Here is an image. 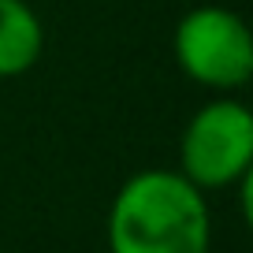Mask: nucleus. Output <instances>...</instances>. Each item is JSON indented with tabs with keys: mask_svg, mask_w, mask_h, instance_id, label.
I'll return each instance as SVG.
<instances>
[{
	"mask_svg": "<svg viewBox=\"0 0 253 253\" xmlns=\"http://www.w3.org/2000/svg\"><path fill=\"white\" fill-rule=\"evenodd\" d=\"M108 253H209V201L175 168L134 171L108 205Z\"/></svg>",
	"mask_w": 253,
	"mask_h": 253,
	"instance_id": "1",
	"label": "nucleus"
},
{
	"mask_svg": "<svg viewBox=\"0 0 253 253\" xmlns=\"http://www.w3.org/2000/svg\"><path fill=\"white\" fill-rule=\"evenodd\" d=\"M186 182L209 190H231L253 175V112L235 93L205 101L179 138V168Z\"/></svg>",
	"mask_w": 253,
	"mask_h": 253,
	"instance_id": "2",
	"label": "nucleus"
},
{
	"mask_svg": "<svg viewBox=\"0 0 253 253\" xmlns=\"http://www.w3.org/2000/svg\"><path fill=\"white\" fill-rule=\"evenodd\" d=\"M175 63L190 82L212 93H238L253 79V34L238 11L198 4L175 23Z\"/></svg>",
	"mask_w": 253,
	"mask_h": 253,
	"instance_id": "3",
	"label": "nucleus"
},
{
	"mask_svg": "<svg viewBox=\"0 0 253 253\" xmlns=\"http://www.w3.org/2000/svg\"><path fill=\"white\" fill-rule=\"evenodd\" d=\"M45 52V26L26 0H0V79L26 75Z\"/></svg>",
	"mask_w": 253,
	"mask_h": 253,
	"instance_id": "4",
	"label": "nucleus"
}]
</instances>
